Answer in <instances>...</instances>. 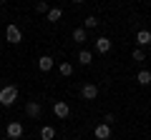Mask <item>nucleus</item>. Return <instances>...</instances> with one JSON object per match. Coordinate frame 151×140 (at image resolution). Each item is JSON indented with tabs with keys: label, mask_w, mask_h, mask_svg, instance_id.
<instances>
[{
	"label": "nucleus",
	"mask_w": 151,
	"mask_h": 140,
	"mask_svg": "<svg viewBox=\"0 0 151 140\" xmlns=\"http://www.w3.org/2000/svg\"><path fill=\"white\" fill-rule=\"evenodd\" d=\"M15 100H18V88L15 85H5L3 90H0V105H3V108L15 105Z\"/></svg>",
	"instance_id": "f257e3e1"
},
{
	"label": "nucleus",
	"mask_w": 151,
	"mask_h": 140,
	"mask_svg": "<svg viewBox=\"0 0 151 140\" xmlns=\"http://www.w3.org/2000/svg\"><path fill=\"white\" fill-rule=\"evenodd\" d=\"M5 40H8L10 45H18V43L23 40L20 28H18V25H8V28H5Z\"/></svg>",
	"instance_id": "f03ea898"
},
{
	"label": "nucleus",
	"mask_w": 151,
	"mask_h": 140,
	"mask_svg": "<svg viewBox=\"0 0 151 140\" xmlns=\"http://www.w3.org/2000/svg\"><path fill=\"white\" fill-rule=\"evenodd\" d=\"M53 113H55V118L65 120V118L70 115V108H68V103H65V100H55V103H53Z\"/></svg>",
	"instance_id": "7ed1b4c3"
},
{
	"label": "nucleus",
	"mask_w": 151,
	"mask_h": 140,
	"mask_svg": "<svg viewBox=\"0 0 151 140\" xmlns=\"http://www.w3.org/2000/svg\"><path fill=\"white\" fill-rule=\"evenodd\" d=\"M5 135H8L10 140H18V138L23 135V125L18 123V120H13V123H8V128H5Z\"/></svg>",
	"instance_id": "20e7f679"
},
{
	"label": "nucleus",
	"mask_w": 151,
	"mask_h": 140,
	"mask_svg": "<svg viewBox=\"0 0 151 140\" xmlns=\"http://www.w3.org/2000/svg\"><path fill=\"white\" fill-rule=\"evenodd\" d=\"M40 113H43L40 103H35V100L25 103V115H28V118H40Z\"/></svg>",
	"instance_id": "39448f33"
},
{
	"label": "nucleus",
	"mask_w": 151,
	"mask_h": 140,
	"mask_svg": "<svg viewBox=\"0 0 151 140\" xmlns=\"http://www.w3.org/2000/svg\"><path fill=\"white\" fill-rule=\"evenodd\" d=\"M81 95H83V100H96V95H98V88L93 85V83H86V85L81 88Z\"/></svg>",
	"instance_id": "423d86ee"
},
{
	"label": "nucleus",
	"mask_w": 151,
	"mask_h": 140,
	"mask_svg": "<svg viewBox=\"0 0 151 140\" xmlns=\"http://www.w3.org/2000/svg\"><path fill=\"white\" fill-rule=\"evenodd\" d=\"M93 135H96V140H108V138H111V125H106V123L96 125Z\"/></svg>",
	"instance_id": "0eeeda50"
},
{
	"label": "nucleus",
	"mask_w": 151,
	"mask_h": 140,
	"mask_svg": "<svg viewBox=\"0 0 151 140\" xmlns=\"http://www.w3.org/2000/svg\"><path fill=\"white\" fill-rule=\"evenodd\" d=\"M136 45H139L141 50H144L146 45H151V33L149 30H139L136 33Z\"/></svg>",
	"instance_id": "6e6552de"
},
{
	"label": "nucleus",
	"mask_w": 151,
	"mask_h": 140,
	"mask_svg": "<svg viewBox=\"0 0 151 140\" xmlns=\"http://www.w3.org/2000/svg\"><path fill=\"white\" fill-rule=\"evenodd\" d=\"M111 40H108V38H96V53H103V55H106L108 53V50H111Z\"/></svg>",
	"instance_id": "1a4fd4ad"
},
{
	"label": "nucleus",
	"mask_w": 151,
	"mask_h": 140,
	"mask_svg": "<svg viewBox=\"0 0 151 140\" xmlns=\"http://www.w3.org/2000/svg\"><path fill=\"white\" fill-rule=\"evenodd\" d=\"M53 58H50V55H43V58H38V68L43 70V73H48V70H53Z\"/></svg>",
	"instance_id": "9d476101"
},
{
	"label": "nucleus",
	"mask_w": 151,
	"mask_h": 140,
	"mask_svg": "<svg viewBox=\"0 0 151 140\" xmlns=\"http://www.w3.org/2000/svg\"><path fill=\"white\" fill-rule=\"evenodd\" d=\"M55 138V128L53 125H43L40 128V140H53Z\"/></svg>",
	"instance_id": "9b49d317"
},
{
	"label": "nucleus",
	"mask_w": 151,
	"mask_h": 140,
	"mask_svg": "<svg viewBox=\"0 0 151 140\" xmlns=\"http://www.w3.org/2000/svg\"><path fill=\"white\" fill-rule=\"evenodd\" d=\"M78 63L81 65H91L93 63V53L91 50H81V53H78Z\"/></svg>",
	"instance_id": "f8f14e48"
},
{
	"label": "nucleus",
	"mask_w": 151,
	"mask_h": 140,
	"mask_svg": "<svg viewBox=\"0 0 151 140\" xmlns=\"http://www.w3.org/2000/svg\"><path fill=\"white\" fill-rule=\"evenodd\" d=\"M136 83L139 85H151V73L149 70H141L139 75H136Z\"/></svg>",
	"instance_id": "ddd939ff"
},
{
	"label": "nucleus",
	"mask_w": 151,
	"mask_h": 140,
	"mask_svg": "<svg viewBox=\"0 0 151 140\" xmlns=\"http://www.w3.org/2000/svg\"><path fill=\"white\" fill-rule=\"evenodd\" d=\"M60 15H63V13H60V8H50V10L45 13L48 23H58V20H60Z\"/></svg>",
	"instance_id": "4468645a"
},
{
	"label": "nucleus",
	"mask_w": 151,
	"mask_h": 140,
	"mask_svg": "<svg viewBox=\"0 0 151 140\" xmlns=\"http://www.w3.org/2000/svg\"><path fill=\"white\" fill-rule=\"evenodd\" d=\"M73 43H86V28H76L73 30Z\"/></svg>",
	"instance_id": "2eb2a0df"
},
{
	"label": "nucleus",
	"mask_w": 151,
	"mask_h": 140,
	"mask_svg": "<svg viewBox=\"0 0 151 140\" xmlns=\"http://www.w3.org/2000/svg\"><path fill=\"white\" fill-rule=\"evenodd\" d=\"M58 70H60V75H63V78L73 75V65H70V63H60V65H58Z\"/></svg>",
	"instance_id": "dca6fc26"
},
{
	"label": "nucleus",
	"mask_w": 151,
	"mask_h": 140,
	"mask_svg": "<svg viewBox=\"0 0 151 140\" xmlns=\"http://www.w3.org/2000/svg\"><path fill=\"white\" fill-rule=\"evenodd\" d=\"M131 58H134L136 63H141V60H146V53H144V50H141V48H136V50H134V55H131Z\"/></svg>",
	"instance_id": "f3484780"
},
{
	"label": "nucleus",
	"mask_w": 151,
	"mask_h": 140,
	"mask_svg": "<svg viewBox=\"0 0 151 140\" xmlns=\"http://www.w3.org/2000/svg\"><path fill=\"white\" fill-rule=\"evenodd\" d=\"M83 28H86V30H91V28H98V18H86V25H83Z\"/></svg>",
	"instance_id": "a211bd4d"
},
{
	"label": "nucleus",
	"mask_w": 151,
	"mask_h": 140,
	"mask_svg": "<svg viewBox=\"0 0 151 140\" xmlns=\"http://www.w3.org/2000/svg\"><path fill=\"white\" fill-rule=\"evenodd\" d=\"M35 10H38V13H48L50 8H48V3H45V0H40V3L35 5Z\"/></svg>",
	"instance_id": "6ab92c4d"
},
{
	"label": "nucleus",
	"mask_w": 151,
	"mask_h": 140,
	"mask_svg": "<svg viewBox=\"0 0 151 140\" xmlns=\"http://www.w3.org/2000/svg\"><path fill=\"white\" fill-rule=\"evenodd\" d=\"M113 120H116V118H113V113H106V118H103V123H106V125H111Z\"/></svg>",
	"instance_id": "aec40b11"
},
{
	"label": "nucleus",
	"mask_w": 151,
	"mask_h": 140,
	"mask_svg": "<svg viewBox=\"0 0 151 140\" xmlns=\"http://www.w3.org/2000/svg\"><path fill=\"white\" fill-rule=\"evenodd\" d=\"M73 3H83V0H73Z\"/></svg>",
	"instance_id": "412c9836"
},
{
	"label": "nucleus",
	"mask_w": 151,
	"mask_h": 140,
	"mask_svg": "<svg viewBox=\"0 0 151 140\" xmlns=\"http://www.w3.org/2000/svg\"><path fill=\"white\" fill-rule=\"evenodd\" d=\"M0 48H3V40H0Z\"/></svg>",
	"instance_id": "4be33fe9"
},
{
	"label": "nucleus",
	"mask_w": 151,
	"mask_h": 140,
	"mask_svg": "<svg viewBox=\"0 0 151 140\" xmlns=\"http://www.w3.org/2000/svg\"><path fill=\"white\" fill-rule=\"evenodd\" d=\"M73 140H81V138H73Z\"/></svg>",
	"instance_id": "5701e85b"
}]
</instances>
